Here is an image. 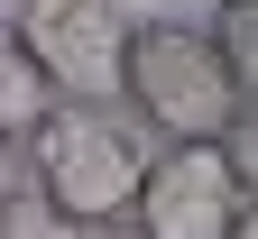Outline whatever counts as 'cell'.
<instances>
[{
	"instance_id": "ba28073f",
	"label": "cell",
	"mask_w": 258,
	"mask_h": 239,
	"mask_svg": "<svg viewBox=\"0 0 258 239\" xmlns=\"http://www.w3.org/2000/svg\"><path fill=\"white\" fill-rule=\"evenodd\" d=\"M0 239H83V230L55 221L46 202H10V212H0Z\"/></svg>"
},
{
	"instance_id": "3957f363",
	"label": "cell",
	"mask_w": 258,
	"mask_h": 239,
	"mask_svg": "<svg viewBox=\"0 0 258 239\" xmlns=\"http://www.w3.org/2000/svg\"><path fill=\"white\" fill-rule=\"evenodd\" d=\"M129 28L139 19L120 0H19L10 10V46L37 64V83L55 101H120Z\"/></svg>"
},
{
	"instance_id": "30bf717a",
	"label": "cell",
	"mask_w": 258,
	"mask_h": 239,
	"mask_svg": "<svg viewBox=\"0 0 258 239\" xmlns=\"http://www.w3.org/2000/svg\"><path fill=\"white\" fill-rule=\"evenodd\" d=\"M231 239H258V202H240V212H231Z\"/></svg>"
},
{
	"instance_id": "4fadbf2b",
	"label": "cell",
	"mask_w": 258,
	"mask_h": 239,
	"mask_svg": "<svg viewBox=\"0 0 258 239\" xmlns=\"http://www.w3.org/2000/svg\"><path fill=\"white\" fill-rule=\"evenodd\" d=\"M120 10H129V0H120Z\"/></svg>"
},
{
	"instance_id": "7a4b0ae2",
	"label": "cell",
	"mask_w": 258,
	"mask_h": 239,
	"mask_svg": "<svg viewBox=\"0 0 258 239\" xmlns=\"http://www.w3.org/2000/svg\"><path fill=\"white\" fill-rule=\"evenodd\" d=\"M120 111L139 120V138L166 147H212L221 129L240 120V83L221 74V55L203 28L184 19H139L120 55Z\"/></svg>"
},
{
	"instance_id": "277c9868",
	"label": "cell",
	"mask_w": 258,
	"mask_h": 239,
	"mask_svg": "<svg viewBox=\"0 0 258 239\" xmlns=\"http://www.w3.org/2000/svg\"><path fill=\"white\" fill-rule=\"evenodd\" d=\"M231 212H240V184L221 175V156L212 147H166L139 175L129 230H148V239H231Z\"/></svg>"
},
{
	"instance_id": "6da1fadb",
	"label": "cell",
	"mask_w": 258,
	"mask_h": 239,
	"mask_svg": "<svg viewBox=\"0 0 258 239\" xmlns=\"http://www.w3.org/2000/svg\"><path fill=\"white\" fill-rule=\"evenodd\" d=\"M19 156H37V202L55 221L111 230V221H129L139 175H148L157 147L139 138V120H129L120 101H46V120L28 129Z\"/></svg>"
},
{
	"instance_id": "7c38bea8",
	"label": "cell",
	"mask_w": 258,
	"mask_h": 239,
	"mask_svg": "<svg viewBox=\"0 0 258 239\" xmlns=\"http://www.w3.org/2000/svg\"><path fill=\"white\" fill-rule=\"evenodd\" d=\"M212 10H231V0H212Z\"/></svg>"
},
{
	"instance_id": "52a82bcc",
	"label": "cell",
	"mask_w": 258,
	"mask_h": 239,
	"mask_svg": "<svg viewBox=\"0 0 258 239\" xmlns=\"http://www.w3.org/2000/svg\"><path fill=\"white\" fill-rule=\"evenodd\" d=\"M212 156H221V175L240 184V202H258V101H240V120L212 138Z\"/></svg>"
},
{
	"instance_id": "5b68a950",
	"label": "cell",
	"mask_w": 258,
	"mask_h": 239,
	"mask_svg": "<svg viewBox=\"0 0 258 239\" xmlns=\"http://www.w3.org/2000/svg\"><path fill=\"white\" fill-rule=\"evenodd\" d=\"M46 101H55V92L37 83V64H28V55L10 46V28H0V138H19V147H28V129L46 120Z\"/></svg>"
},
{
	"instance_id": "8fae6325",
	"label": "cell",
	"mask_w": 258,
	"mask_h": 239,
	"mask_svg": "<svg viewBox=\"0 0 258 239\" xmlns=\"http://www.w3.org/2000/svg\"><path fill=\"white\" fill-rule=\"evenodd\" d=\"M83 239H148V230H129V221H111V230H83Z\"/></svg>"
},
{
	"instance_id": "9c48e42d",
	"label": "cell",
	"mask_w": 258,
	"mask_h": 239,
	"mask_svg": "<svg viewBox=\"0 0 258 239\" xmlns=\"http://www.w3.org/2000/svg\"><path fill=\"white\" fill-rule=\"evenodd\" d=\"M19 184H28V156H19V138H0V212L19 202Z\"/></svg>"
},
{
	"instance_id": "8992f818",
	"label": "cell",
	"mask_w": 258,
	"mask_h": 239,
	"mask_svg": "<svg viewBox=\"0 0 258 239\" xmlns=\"http://www.w3.org/2000/svg\"><path fill=\"white\" fill-rule=\"evenodd\" d=\"M203 37H212V55H221V74L240 83V101H258V0H231Z\"/></svg>"
}]
</instances>
